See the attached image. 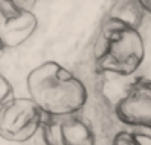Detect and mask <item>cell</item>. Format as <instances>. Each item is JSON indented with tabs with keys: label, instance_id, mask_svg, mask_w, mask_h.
Returning <instances> with one entry per match:
<instances>
[{
	"label": "cell",
	"instance_id": "cell-5",
	"mask_svg": "<svg viewBox=\"0 0 151 145\" xmlns=\"http://www.w3.org/2000/svg\"><path fill=\"white\" fill-rule=\"evenodd\" d=\"M113 144L116 145H135L133 141V132L129 130H120L113 136Z\"/></svg>",
	"mask_w": 151,
	"mask_h": 145
},
{
	"label": "cell",
	"instance_id": "cell-9",
	"mask_svg": "<svg viewBox=\"0 0 151 145\" xmlns=\"http://www.w3.org/2000/svg\"><path fill=\"white\" fill-rule=\"evenodd\" d=\"M6 49V46H5V42H3V39H2V36H0V55L3 53V50Z\"/></svg>",
	"mask_w": 151,
	"mask_h": 145
},
{
	"label": "cell",
	"instance_id": "cell-2",
	"mask_svg": "<svg viewBox=\"0 0 151 145\" xmlns=\"http://www.w3.org/2000/svg\"><path fill=\"white\" fill-rule=\"evenodd\" d=\"M117 118L130 127L151 129V80L129 85L126 93L114 105Z\"/></svg>",
	"mask_w": 151,
	"mask_h": 145
},
{
	"label": "cell",
	"instance_id": "cell-3",
	"mask_svg": "<svg viewBox=\"0 0 151 145\" xmlns=\"http://www.w3.org/2000/svg\"><path fill=\"white\" fill-rule=\"evenodd\" d=\"M62 126L64 144L70 145H88L95 144V138L91 126L82 120L77 114H68L59 117Z\"/></svg>",
	"mask_w": 151,
	"mask_h": 145
},
{
	"label": "cell",
	"instance_id": "cell-4",
	"mask_svg": "<svg viewBox=\"0 0 151 145\" xmlns=\"http://www.w3.org/2000/svg\"><path fill=\"white\" fill-rule=\"evenodd\" d=\"M18 14H19V11L17 9V6L12 0H0V17L6 22L14 19Z\"/></svg>",
	"mask_w": 151,
	"mask_h": 145
},
{
	"label": "cell",
	"instance_id": "cell-7",
	"mask_svg": "<svg viewBox=\"0 0 151 145\" xmlns=\"http://www.w3.org/2000/svg\"><path fill=\"white\" fill-rule=\"evenodd\" d=\"M133 141L138 145H151V135L145 132H133Z\"/></svg>",
	"mask_w": 151,
	"mask_h": 145
},
{
	"label": "cell",
	"instance_id": "cell-6",
	"mask_svg": "<svg viewBox=\"0 0 151 145\" xmlns=\"http://www.w3.org/2000/svg\"><path fill=\"white\" fill-rule=\"evenodd\" d=\"M19 12H33L39 3V0H12Z\"/></svg>",
	"mask_w": 151,
	"mask_h": 145
},
{
	"label": "cell",
	"instance_id": "cell-8",
	"mask_svg": "<svg viewBox=\"0 0 151 145\" xmlns=\"http://www.w3.org/2000/svg\"><path fill=\"white\" fill-rule=\"evenodd\" d=\"M136 2L141 6V9L144 11V14L151 15V0H136Z\"/></svg>",
	"mask_w": 151,
	"mask_h": 145
},
{
	"label": "cell",
	"instance_id": "cell-1",
	"mask_svg": "<svg viewBox=\"0 0 151 145\" xmlns=\"http://www.w3.org/2000/svg\"><path fill=\"white\" fill-rule=\"evenodd\" d=\"M99 31L108 36L110 45L107 53L96 61L98 71L122 77L135 74L145 58V43L139 28L129 27L113 17H107Z\"/></svg>",
	"mask_w": 151,
	"mask_h": 145
}]
</instances>
